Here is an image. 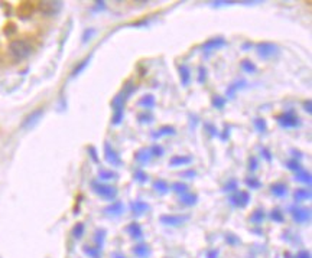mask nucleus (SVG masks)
Here are the masks:
<instances>
[{
	"instance_id": "473e14b6",
	"label": "nucleus",
	"mask_w": 312,
	"mask_h": 258,
	"mask_svg": "<svg viewBox=\"0 0 312 258\" xmlns=\"http://www.w3.org/2000/svg\"><path fill=\"white\" fill-rule=\"evenodd\" d=\"M263 220H265V212H263L262 209L254 211V212L251 214V217H250V221L254 222V223H260Z\"/></svg>"
},
{
	"instance_id": "cd10ccee",
	"label": "nucleus",
	"mask_w": 312,
	"mask_h": 258,
	"mask_svg": "<svg viewBox=\"0 0 312 258\" xmlns=\"http://www.w3.org/2000/svg\"><path fill=\"white\" fill-rule=\"evenodd\" d=\"M296 181L305 184H311V173L307 170H301L296 173Z\"/></svg>"
},
{
	"instance_id": "39448f33",
	"label": "nucleus",
	"mask_w": 312,
	"mask_h": 258,
	"mask_svg": "<svg viewBox=\"0 0 312 258\" xmlns=\"http://www.w3.org/2000/svg\"><path fill=\"white\" fill-rule=\"evenodd\" d=\"M256 48H257L259 56L263 58V59L272 58V56L277 55V52H279L277 46L275 43H272V42H260V43H257Z\"/></svg>"
},
{
	"instance_id": "7c9ffc66",
	"label": "nucleus",
	"mask_w": 312,
	"mask_h": 258,
	"mask_svg": "<svg viewBox=\"0 0 312 258\" xmlns=\"http://www.w3.org/2000/svg\"><path fill=\"white\" fill-rule=\"evenodd\" d=\"M212 106L217 109V110H221V109H224V106H226V103H227V100L224 98V97H220V95H214L212 97Z\"/></svg>"
},
{
	"instance_id": "de8ad7c7",
	"label": "nucleus",
	"mask_w": 312,
	"mask_h": 258,
	"mask_svg": "<svg viewBox=\"0 0 312 258\" xmlns=\"http://www.w3.org/2000/svg\"><path fill=\"white\" fill-rule=\"evenodd\" d=\"M94 34H96V32H94V29H87V31L84 32V35H83V40H84V42H88Z\"/></svg>"
},
{
	"instance_id": "5701e85b",
	"label": "nucleus",
	"mask_w": 312,
	"mask_h": 258,
	"mask_svg": "<svg viewBox=\"0 0 312 258\" xmlns=\"http://www.w3.org/2000/svg\"><path fill=\"white\" fill-rule=\"evenodd\" d=\"M270 190H272V193L277 196V198H282V196H285L286 193H288V186L283 184H273L270 186Z\"/></svg>"
},
{
	"instance_id": "4be33fe9",
	"label": "nucleus",
	"mask_w": 312,
	"mask_h": 258,
	"mask_svg": "<svg viewBox=\"0 0 312 258\" xmlns=\"http://www.w3.org/2000/svg\"><path fill=\"white\" fill-rule=\"evenodd\" d=\"M181 202H182L184 205H187V206H192V205H195V203L198 202V196H197L195 193L188 192V193H185V195L181 196Z\"/></svg>"
},
{
	"instance_id": "37998d69",
	"label": "nucleus",
	"mask_w": 312,
	"mask_h": 258,
	"mask_svg": "<svg viewBox=\"0 0 312 258\" xmlns=\"http://www.w3.org/2000/svg\"><path fill=\"white\" fill-rule=\"evenodd\" d=\"M104 237H105V231H103V229H100V231H99V232L96 234V241H97V248H100V250H102V247H103Z\"/></svg>"
},
{
	"instance_id": "f03ea898",
	"label": "nucleus",
	"mask_w": 312,
	"mask_h": 258,
	"mask_svg": "<svg viewBox=\"0 0 312 258\" xmlns=\"http://www.w3.org/2000/svg\"><path fill=\"white\" fill-rule=\"evenodd\" d=\"M9 51L15 56V59L22 61V59H26L32 54L34 46L25 39H15L9 43Z\"/></svg>"
},
{
	"instance_id": "4c0bfd02",
	"label": "nucleus",
	"mask_w": 312,
	"mask_h": 258,
	"mask_svg": "<svg viewBox=\"0 0 312 258\" xmlns=\"http://www.w3.org/2000/svg\"><path fill=\"white\" fill-rule=\"evenodd\" d=\"M84 253L91 258H100V248H91V247H84Z\"/></svg>"
},
{
	"instance_id": "e433bc0d",
	"label": "nucleus",
	"mask_w": 312,
	"mask_h": 258,
	"mask_svg": "<svg viewBox=\"0 0 312 258\" xmlns=\"http://www.w3.org/2000/svg\"><path fill=\"white\" fill-rule=\"evenodd\" d=\"M237 186H239V184H237V181L236 179H230L227 184H224V187H223V190L224 192H237Z\"/></svg>"
},
{
	"instance_id": "6e6d98bb",
	"label": "nucleus",
	"mask_w": 312,
	"mask_h": 258,
	"mask_svg": "<svg viewBox=\"0 0 312 258\" xmlns=\"http://www.w3.org/2000/svg\"><path fill=\"white\" fill-rule=\"evenodd\" d=\"M296 258H311V256H310V253H308V251H301Z\"/></svg>"
},
{
	"instance_id": "c9c22d12",
	"label": "nucleus",
	"mask_w": 312,
	"mask_h": 258,
	"mask_svg": "<svg viewBox=\"0 0 312 258\" xmlns=\"http://www.w3.org/2000/svg\"><path fill=\"white\" fill-rule=\"evenodd\" d=\"M99 178L103 179V181H110V179H116V178H117V173H114V172H111V170H100Z\"/></svg>"
},
{
	"instance_id": "dca6fc26",
	"label": "nucleus",
	"mask_w": 312,
	"mask_h": 258,
	"mask_svg": "<svg viewBox=\"0 0 312 258\" xmlns=\"http://www.w3.org/2000/svg\"><path fill=\"white\" fill-rule=\"evenodd\" d=\"M130 208H132V212L136 217H140V215H143L145 212L149 211V205L146 202H143V201H135V202H132Z\"/></svg>"
},
{
	"instance_id": "3c124183",
	"label": "nucleus",
	"mask_w": 312,
	"mask_h": 258,
	"mask_svg": "<svg viewBox=\"0 0 312 258\" xmlns=\"http://www.w3.org/2000/svg\"><path fill=\"white\" fill-rule=\"evenodd\" d=\"M88 153L91 154V159H93L96 163H99V157H97V151H96V148L93 147V146H90V147H88Z\"/></svg>"
},
{
	"instance_id": "5fc2aeb1",
	"label": "nucleus",
	"mask_w": 312,
	"mask_h": 258,
	"mask_svg": "<svg viewBox=\"0 0 312 258\" xmlns=\"http://www.w3.org/2000/svg\"><path fill=\"white\" fill-rule=\"evenodd\" d=\"M224 134L221 136V140L223 142H226V140H229V137H230V127H227V129H224V131H223Z\"/></svg>"
},
{
	"instance_id": "58836bf2",
	"label": "nucleus",
	"mask_w": 312,
	"mask_h": 258,
	"mask_svg": "<svg viewBox=\"0 0 312 258\" xmlns=\"http://www.w3.org/2000/svg\"><path fill=\"white\" fill-rule=\"evenodd\" d=\"M138 121H140V123H152L153 121V115L150 112H147V111H143L138 115Z\"/></svg>"
},
{
	"instance_id": "6e6552de",
	"label": "nucleus",
	"mask_w": 312,
	"mask_h": 258,
	"mask_svg": "<svg viewBox=\"0 0 312 258\" xmlns=\"http://www.w3.org/2000/svg\"><path fill=\"white\" fill-rule=\"evenodd\" d=\"M230 202H231L233 206L244 208V206L250 202V195H249V192H246V190H237L234 195L230 196Z\"/></svg>"
},
{
	"instance_id": "a19ab883",
	"label": "nucleus",
	"mask_w": 312,
	"mask_h": 258,
	"mask_svg": "<svg viewBox=\"0 0 312 258\" xmlns=\"http://www.w3.org/2000/svg\"><path fill=\"white\" fill-rule=\"evenodd\" d=\"M270 220L275 222H283L285 221V218H283V214H282V211H279V209H273L272 212H270Z\"/></svg>"
},
{
	"instance_id": "b1692460",
	"label": "nucleus",
	"mask_w": 312,
	"mask_h": 258,
	"mask_svg": "<svg viewBox=\"0 0 312 258\" xmlns=\"http://www.w3.org/2000/svg\"><path fill=\"white\" fill-rule=\"evenodd\" d=\"M153 189L156 190V192H159L161 195H165L168 190H169V184L166 181H164V179H156L155 182H153Z\"/></svg>"
},
{
	"instance_id": "9d476101",
	"label": "nucleus",
	"mask_w": 312,
	"mask_h": 258,
	"mask_svg": "<svg viewBox=\"0 0 312 258\" xmlns=\"http://www.w3.org/2000/svg\"><path fill=\"white\" fill-rule=\"evenodd\" d=\"M226 45V40L223 37H212V39H208L207 42H204L201 45V48L206 51V52H211V51H215V49H220Z\"/></svg>"
},
{
	"instance_id": "bb28decb",
	"label": "nucleus",
	"mask_w": 312,
	"mask_h": 258,
	"mask_svg": "<svg viewBox=\"0 0 312 258\" xmlns=\"http://www.w3.org/2000/svg\"><path fill=\"white\" fill-rule=\"evenodd\" d=\"M172 189L175 193H178V195H185V193H188V190H189V187H188V184H184V182H175L172 184Z\"/></svg>"
},
{
	"instance_id": "f8f14e48",
	"label": "nucleus",
	"mask_w": 312,
	"mask_h": 258,
	"mask_svg": "<svg viewBox=\"0 0 312 258\" xmlns=\"http://www.w3.org/2000/svg\"><path fill=\"white\" fill-rule=\"evenodd\" d=\"M42 114H43V111L42 110H35L34 112H31L26 118H25V121H23V129H32L35 124L41 120V117H42Z\"/></svg>"
},
{
	"instance_id": "13d9d810",
	"label": "nucleus",
	"mask_w": 312,
	"mask_h": 258,
	"mask_svg": "<svg viewBox=\"0 0 312 258\" xmlns=\"http://www.w3.org/2000/svg\"><path fill=\"white\" fill-rule=\"evenodd\" d=\"M104 4H105L104 1H97V3H96V6H97L96 9H97V10H104V9H105V6H104Z\"/></svg>"
},
{
	"instance_id": "f257e3e1",
	"label": "nucleus",
	"mask_w": 312,
	"mask_h": 258,
	"mask_svg": "<svg viewBox=\"0 0 312 258\" xmlns=\"http://www.w3.org/2000/svg\"><path fill=\"white\" fill-rule=\"evenodd\" d=\"M138 90V85L133 79H129L125 82V85L122 87V91L111 100V107H113V118H111V123L114 126L120 124L123 121V110H125V104L126 101L129 100V97L132 94H135Z\"/></svg>"
},
{
	"instance_id": "ddd939ff",
	"label": "nucleus",
	"mask_w": 312,
	"mask_h": 258,
	"mask_svg": "<svg viewBox=\"0 0 312 258\" xmlns=\"http://www.w3.org/2000/svg\"><path fill=\"white\" fill-rule=\"evenodd\" d=\"M192 163V157L191 156H173L169 160V166L171 167H179V166H187Z\"/></svg>"
},
{
	"instance_id": "680f3d73",
	"label": "nucleus",
	"mask_w": 312,
	"mask_h": 258,
	"mask_svg": "<svg viewBox=\"0 0 312 258\" xmlns=\"http://www.w3.org/2000/svg\"><path fill=\"white\" fill-rule=\"evenodd\" d=\"M114 258H125V257H123V256H120V254H116V257Z\"/></svg>"
},
{
	"instance_id": "c85d7f7f",
	"label": "nucleus",
	"mask_w": 312,
	"mask_h": 258,
	"mask_svg": "<svg viewBox=\"0 0 312 258\" xmlns=\"http://www.w3.org/2000/svg\"><path fill=\"white\" fill-rule=\"evenodd\" d=\"M242 70L244 73H247V74H253V73L257 71L256 65L251 61H249V59H243L242 61Z\"/></svg>"
},
{
	"instance_id": "f3484780",
	"label": "nucleus",
	"mask_w": 312,
	"mask_h": 258,
	"mask_svg": "<svg viewBox=\"0 0 312 258\" xmlns=\"http://www.w3.org/2000/svg\"><path fill=\"white\" fill-rule=\"evenodd\" d=\"M138 104L140 107L146 109V110H152V109H155V106H156V100H155V97H153L152 94H146V95H143V97L139 100Z\"/></svg>"
},
{
	"instance_id": "412c9836",
	"label": "nucleus",
	"mask_w": 312,
	"mask_h": 258,
	"mask_svg": "<svg viewBox=\"0 0 312 258\" xmlns=\"http://www.w3.org/2000/svg\"><path fill=\"white\" fill-rule=\"evenodd\" d=\"M127 232H129V234H130V237H132V238H135V240L142 238V235H143L140 225H139V223H136V222H132V223L127 226Z\"/></svg>"
},
{
	"instance_id": "393cba45",
	"label": "nucleus",
	"mask_w": 312,
	"mask_h": 258,
	"mask_svg": "<svg viewBox=\"0 0 312 258\" xmlns=\"http://www.w3.org/2000/svg\"><path fill=\"white\" fill-rule=\"evenodd\" d=\"M175 134V129L171 127V126H164L162 129H159L155 134H153V139H161L164 136H173Z\"/></svg>"
},
{
	"instance_id": "2eb2a0df",
	"label": "nucleus",
	"mask_w": 312,
	"mask_h": 258,
	"mask_svg": "<svg viewBox=\"0 0 312 258\" xmlns=\"http://www.w3.org/2000/svg\"><path fill=\"white\" fill-rule=\"evenodd\" d=\"M123 211H125V206L122 202H113L104 209L107 215H113V217H119L120 214H123Z\"/></svg>"
},
{
	"instance_id": "a18cd8bd",
	"label": "nucleus",
	"mask_w": 312,
	"mask_h": 258,
	"mask_svg": "<svg viewBox=\"0 0 312 258\" xmlns=\"http://www.w3.org/2000/svg\"><path fill=\"white\" fill-rule=\"evenodd\" d=\"M257 167H259V160H257L254 156H250V157H249V169H250L251 172H254Z\"/></svg>"
},
{
	"instance_id": "c03bdc74",
	"label": "nucleus",
	"mask_w": 312,
	"mask_h": 258,
	"mask_svg": "<svg viewBox=\"0 0 312 258\" xmlns=\"http://www.w3.org/2000/svg\"><path fill=\"white\" fill-rule=\"evenodd\" d=\"M135 179L140 182V184H143V182H146L147 181V175L142 170V169H138L136 172H135Z\"/></svg>"
},
{
	"instance_id": "49530a36",
	"label": "nucleus",
	"mask_w": 312,
	"mask_h": 258,
	"mask_svg": "<svg viewBox=\"0 0 312 258\" xmlns=\"http://www.w3.org/2000/svg\"><path fill=\"white\" fill-rule=\"evenodd\" d=\"M198 73H200L198 82H200V84H204V82L207 81V70H206V67H200V68H198Z\"/></svg>"
},
{
	"instance_id": "6ab92c4d",
	"label": "nucleus",
	"mask_w": 312,
	"mask_h": 258,
	"mask_svg": "<svg viewBox=\"0 0 312 258\" xmlns=\"http://www.w3.org/2000/svg\"><path fill=\"white\" fill-rule=\"evenodd\" d=\"M247 85V82L246 81H239V82H234V84H231L227 90H226V97L227 98H233L234 97V94H236V91H239V90H242Z\"/></svg>"
},
{
	"instance_id": "a211bd4d",
	"label": "nucleus",
	"mask_w": 312,
	"mask_h": 258,
	"mask_svg": "<svg viewBox=\"0 0 312 258\" xmlns=\"http://www.w3.org/2000/svg\"><path fill=\"white\" fill-rule=\"evenodd\" d=\"M150 157H152V154H150V151L149 150H146V148H140L136 151V154H135V160L140 163V165H147L149 163V160H150Z\"/></svg>"
},
{
	"instance_id": "052dcab7",
	"label": "nucleus",
	"mask_w": 312,
	"mask_h": 258,
	"mask_svg": "<svg viewBox=\"0 0 312 258\" xmlns=\"http://www.w3.org/2000/svg\"><path fill=\"white\" fill-rule=\"evenodd\" d=\"M227 240H229L230 242H239V240H237V238H233V237H227Z\"/></svg>"
},
{
	"instance_id": "20e7f679",
	"label": "nucleus",
	"mask_w": 312,
	"mask_h": 258,
	"mask_svg": "<svg viewBox=\"0 0 312 258\" xmlns=\"http://www.w3.org/2000/svg\"><path fill=\"white\" fill-rule=\"evenodd\" d=\"M277 123L279 126L285 127V129H293V127H299L301 126V120L296 115V112L293 110L286 111L282 115L277 117Z\"/></svg>"
},
{
	"instance_id": "864d4df0",
	"label": "nucleus",
	"mask_w": 312,
	"mask_h": 258,
	"mask_svg": "<svg viewBox=\"0 0 312 258\" xmlns=\"http://www.w3.org/2000/svg\"><path fill=\"white\" fill-rule=\"evenodd\" d=\"M304 109H305V111H307V112H310V114H311L312 112V101L311 100H307V101L304 103Z\"/></svg>"
},
{
	"instance_id": "aec40b11",
	"label": "nucleus",
	"mask_w": 312,
	"mask_h": 258,
	"mask_svg": "<svg viewBox=\"0 0 312 258\" xmlns=\"http://www.w3.org/2000/svg\"><path fill=\"white\" fill-rule=\"evenodd\" d=\"M293 199L296 203L302 202V201H307V199H311V190H307V189H296L293 192Z\"/></svg>"
},
{
	"instance_id": "72a5a7b5",
	"label": "nucleus",
	"mask_w": 312,
	"mask_h": 258,
	"mask_svg": "<svg viewBox=\"0 0 312 258\" xmlns=\"http://www.w3.org/2000/svg\"><path fill=\"white\" fill-rule=\"evenodd\" d=\"M253 123H254V127H256V130H257L259 133H265V131L268 130L266 121H265L263 118H256Z\"/></svg>"
},
{
	"instance_id": "c756f323",
	"label": "nucleus",
	"mask_w": 312,
	"mask_h": 258,
	"mask_svg": "<svg viewBox=\"0 0 312 258\" xmlns=\"http://www.w3.org/2000/svg\"><path fill=\"white\" fill-rule=\"evenodd\" d=\"M90 59H91V56H88V58H85L84 61H81V62H80V64L74 68V71H72V76H78V75L81 74V73L84 71V68L88 65Z\"/></svg>"
},
{
	"instance_id": "a878e982",
	"label": "nucleus",
	"mask_w": 312,
	"mask_h": 258,
	"mask_svg": "<svg viewBox=\"0 0 312 258\" xmlns=\"http://www.w3.org/2000/svg\"><path fill=\"white\" fill-rule=\"evenodd\" d=\"M133 253L140 258H146L149 257V254H150V250H149V247L146 245V244H139L136 245L135 248H133Z\"/></svg>"
},
{
	"instance_id": "4d7b16f0",
	"label": "nucleus",
	"mask_w": 312,
	"mask_h": 258,
	"mask_svg": "<svg viewBox=\"0 0 312 258\" xmlns=\"http://www.w3.org/2000/svg\"><path fill=\"white\" fill-rule=\"evenodd\" d=\"M250 48H253V43H251V42H246V43H243L242 45L243 51H246V49H250Z\"/></svg>"
},
{
	"instance_id": "bf43d9fd",
	"label": "nucleus",
	"mask_w": 312,
	"mask_h": 258,
	"mask_svg": "<svg viewBox=\"0 0 312 258\" xmlns=\"http://www.w3.org/2000/svg\"><path fill=\"white\" fill-rule=\"evenodd\" d=\"M217 257V251H211L208 253V258H215Z\"/></svg>"
},
{
	"instance_id": "09e8293b",
	"label": "nucleus",
	"mask_w": 312,
	"mask_h": 258,
	"mask_svg": "<svg viewBox=\"0 0 312 258\" xmlns=\"http://www.w3.org/2000/svg\"><path fill=\"white\" fill-rule=\"evenodd\" d=\"M206 130L209 131V134H211V136H218V130H217L212 124H209V123L206 124Z\"/></svg>"
},
{
	"instance_id": "8fccbe9b",
	"label": "nucleus",
	"mask_w": 312,
	"mask_h": 258,
	"mask_svg": "<svg viewBox=\"0 0 312 258\" xmlns=\"http://www.w3.org/2000/svg\"><path fill=\"white\" fill-rule=\"evenodd\" d=\"M262 156H263L268 162H272V157H273V156H272V153H270L268 148H262Z\"/></svg>"
},
{
	"instance_id": "79ce46f5",
	"label": "nucleus",
	"mask_w": 312,
	"mask_h": 258,
	"mask_svg": "<svg viewBox=\"0 0 312 258\" xmlns=\"http://www.w3.org/2000/svg\"><path fill=\"white\" fill-rule=\"evenodd\" d=\"M164 153H165V150H164L162 146H159V145H153V146L150 147V154H152V156L161 157V156H164Z\"/></svg>"
},
{
	"instance_id": "7ed1b4c3",
	"label": "nucleus",
	"mask_w": 312,
	"mask_h": 258,
	"mask_svg": "<svg viewBox=\"0 0 312 258\" xmlns=\"http://www.w3.org/2000/svg\"><path fill=\"white\" fill-rule=\"evenodd\" d=\"M91 189L94 190V193H97L100 198H103L105 201H113L117 196V189L110 186V184H104L99 181H93L91 182Z\"/></svg>"
},
{
	"instance_id": "2f4dec72",
	"label": "nucleus",
	"mask_w": 312,
	"mask_h": 258,
	"mask_svg": "<svg viewBox=\"0 0 312 258\" xmlns=\"http://www.w3.org/2000/svg\"><path fill=\"white\" fill-rule=\"evenodd\" d=\"M84 229H85V228H84V223H81V222L77 223V225L72 228V235H74V238H75V240H80V238L84 235Z\"/></svg>"
},
{
	"instance_id": "423d86ee",
	"label": "nucleus",
	"mask_w": 312,
	"mask_h": 258,
	"mask_svg": "<svg viewBox=\"0 0 312 258\" xmlns=\"http://www.w3.org/2000/svg\"><path fill=\"white\" fill-rule=\"evenodd\" d=\"M104 157H105V162L114 167L123 166V160L120 159L119 153L113 148L110 143H104Z\"/></svg>"
},
{
	"instance_id": "0eeeda50",
	"label": "nucleus",
	"mask_w": 312,
	"mask_h": 258,
	"mask_svg": "<svg viewBox=\"0 0 312 258\" xmlns=\"http://www.w3.org/2000/svg\"><path fill=\"white\" fill-rule=\"evenodd\" d=\"M62 7L61 1H41L39 3V10L42 12V15L45 16H55L60 13Z\"/></svg>"
},
{
	"instance_id": "9b49d317",
	"label": "nucleus",
	"mask_w": 312,
	"mask_h": 258,
	"mask_svg": "<svg viewBox=\"0 0 312 258\" xmlns=\"http://www.w3.org/2000/svg\"><path fill=\"white\" fill-rule=\"evenodd\" d=\"M159 221L164 225H169V226H178L184 221H187V217H178V215H162L159 218Z\"/></svg>"
},
{
	"instance_id": "4468645a",
	"label": "nucleus",
	"mask_w": 312,
	"mask_h": 258,
	"mask_svg": "<svg viewBox=\"0 0 312 258\" xmlns=\"http://www.w3.org/2000/svg\"><path fill=\"white\" fill-rule=\"evenodd\" d=\"M178 73H179V78H181L182 85L187 87L191 82V70L185 64H181V65H178Z\"/></svg>"
},
{
	"instance_id": "ea45409f",
	"label": "nucleus",
	"mask_w": 312,
	"mask_h": 258,
	"mask_svg": "<svg viewBox=\"0 0 312 258\" xmlns=\"http://www.w3.org/2000/svg\"><path fill=\"white\" fill-rule=\"evenodd\" d=\"M246 184L250 189H259V187H262V182L259 179H256V178H247L246 179Z\"/></svg>"
},
{
	"instance_id": "603ef678",
	"label": "nucleus",
	"mask_w": 312,
	"mask_h": 258,
	"mask_svg": "<svg viewBox=\"0 0 312 258\" xmlns=\"http://www.w3.org/2000/svg\"><path fill=\"white\" fill-rule=\"evenodd\" d=\"M195 175H197V172H195L194 169H192V170L189 169V170H187V172H184V173H182L181 176H182V178H194Z\"/></svg>"
},
{
	"instance_id": "f704fd0d",
	"label": "nucleus",
	"mask_w": 312,
	"mask_h": 258,
	"mask_svg": "<svg viewBox=\"0 0 312 258\" xmlns=\"http://www.w3.org/2000/svg\"><path fill=\"white\" fill-rule=\"evenodd\" d=\"M286 167L289 169V170H292V172H301L302 170V166L299 165V162L298 160H295V159H292V160H289L288 163H286Z\"/></svg>"
},
{
	"instance_id": "1a4fd4ad",
	"label": "nucleus",
	"mask_w": 312,
	"mask_h": 258,
	"mask_svg": "<svg viewBox=\"0 0 312 258\" xmlns=\"http://www.w3.org/2000/svg\"><path fill=\"white\" fill-rule=\"evenodd\" d=\"M292 212V218L298 223H304V222H310L311 220V211L310 209H302V208H291Z\"/></svg>"
}]
</instances>
